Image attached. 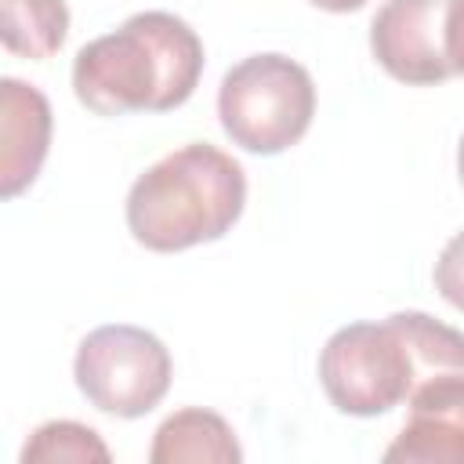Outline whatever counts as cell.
Returning <instances> with one entry per match:
<instances>
[{"instance_id": "cell-1", "label": "cell", "mask_w": 464, "mask_h": 464, "mask_svg": "<svg viewBox=\"0 0 464 464\" xmlns=\"http://www.w3.org/2000/svg\"><path fill=\"white\" fill-rule=\"evenodd\" d=\"M199 72L196 29L170 11H141L76 51L72 91L98 116L167 112L192 98Z\"/></svg>"}, {"instance_id": "cell-2", "label": "cell", "mask_w": 464, "mask_h": 464, "mask_svg": "<svg viewBox=\"0 0 464 464\" xmlns=\"http://www.w3.org/2000/svg\"><path fill=\"white\" fill-rule=\"evenodd\" d=\"M446 370H464V334L424 315L395 312L384 323H348L319 352L326 399L352 417L395 410L410 392Z\"/></svg>"}, {"instance_id": "cell-3", "label": "cell", "mask_w": 464, "mask_h": 464, "mask_svg": "<svg viewBox=\"0 0 464 464\" xmlns=\"http://www.w3.org/2000/svg\"><path fill=\"white\" fill-rule=\"evenodd\" d=\"M246 207V174L218 145L192 141L156 160L127 192V228L156 254L221 239Z\"/></svg>"}, {"instance_id": "cell-4", "label": "cell", "mask_w": 464, "mask_h": 464, "mask_svg": "<svg viewBox=\"0 0 464 464\" xmlns=\"http://www.w3.org/2000/svg\"><path fill=\"white\" fill-rule=\"evenodd\" d=\"M218 116L232 145L276 156L308 134L315 116V83L308 69L286 54H250L221 76Z\"/></svg>"}, {"instance_id": "cell-5", "label": "cell", "mask_w": 464, "mask_h": 464, "mask_svg": "<svg viewBox=\"0 0 464 464\" xmlns=\"http://www.w3.org/2000/svg\"><path fill=\"white\" fill-rule=\"evenodd\" d=\"M170 352L163 341L141 326L112 323L91 330L72 362L76 388L83 399L112 417H145L156 410L170 388Z\"/></svg>"}, {"instance_id": "cell-6", "label": "cell", "mask_w": 464, "mask_h": 464, "mask_svg": "<svg viewBox=\"0 0 464 464\" xmlns=\"http://www.w3.org/2000/svg\"><path fill=\"white\" fill-rule=\"evenodd\" d=\"M446 11L450 0H384L370 22V51L377 65L410 87L450 80Z\"/></svg>"}, {"instance_id": "cell-7", "label": "cell", "mask_w": 464, "mask_h": 464, "mask_svg": "<svg viewBox=\"0 0 464 464\" xmlns=\"http://www.w3.org/2000/svg\"><path fill=\"white\" fill-rule=\"evenodd\" d=\"M388 464H464V370L424 377L410 392V417L384 450Z\"/></svg>"}, {"instance_id": "cell-8", "label": "cell", "mask_w": 464, "mask_h": 464, "mask_svg": "<svg viewBox=\"0 0 464 464\" xmlns=\"http://www.w3.org/2000/svg\"><path fill=\"white\" fill-rule=\"evenodd\" d=\"M0 196L11 199L36 181L51 145L47 98L14 76L0 80Z\"/></svg>"}, {"instance_id": "cell-9", "label": "cell", "mask_w": 464, "mask_h": 464, "mask_svg": "<svg viewBox=\"0 0 464 464\" xmlns=\"http://www.w3.org/2000/svg\"><path fill=\"white\" fill-rule=\"evenodd\" d=\"M152 464H239L243 450L225 417L214 410H178L170 413L152 439L149 450Z\"/></svg>"}, {"instance_id": "cell-10", "label": "cell", "mask_w": 464, "mask_h": 464, "mask_svg": "<svg viewBox=\"0 0 464 464\" xmlns=\"http://www.w3.org/2000/svg\"><path fill=\"white\" fill-rule=\"evenodd\" d=\"M69 36L65 0H0V40L11 54L47 62Z\"/></svg>"}, {"instance_id": "cell-11", "label": "cell", "mask_w": 464, "mask_h": 464, "mask_svg": "<svg viewBox=\"0 0 464 464\" xmlns=\"http://www.w3.org/2000/svg\"><path fill=\"white\" fill-rule=\"evenodd\" d=\"M40 460L105 464L109 460V446L87 424H76V420H47L22 446V464H40Z\"/></svg>"}, {"instance_id": "cell-12", "label": "cell", "mask_w": 464, "mask_h": 464, "mask_svg": "<svg viewBox=\"0 0 464 464\" xmlns=\"http://www.w3.org/2000/svg\"><path fill=\"white\" fill-rule=\"evenodd\" d=\"M431 276H435V290H439L453 308L464 312V232H457V236L442 246V254H439Z\"/></svg>"}, {"instance_id": "cell-13", "label": "cell", "mask_w": 464, "mask_h": 464, "mask_svg": "<svg viewBox=\"0 0 464 464\" xmlns=\"http://www.w3.org/2000/svg\"><path fill=\"white\" fill-rule=\"evenodd\" d=\"M446 54L453 72L464 76V0H450L446 11Z\"/></svg>"}, {"instance_id": "cell-14", "label": "cell", "mask_w": 464, "mask_h": 464, "mask_svg": "<svg viewBox=\"0 0 464 464\" xmlns=\"http://www.w3.org/2000/svg\"><path fill=\"white\" fill-rule=\"evenodd\" d=\"M312 7H323V11H334V14H344V11H359L366 0H308Z\"/></svg>"}, {"instance_id": "cell-15", "label": "cell", "mask_w": 464, "mask_h": 464, "mask_svg": "<svg viewBox=\"0 0 464 464\" xmlns=\"http://www.w3.org/2000/svg\"><path fill=\"white\" fill-rule=\"evenodd\" d=\"M457 174H460V185H464V138L457 145Z\"/></svg>"}]
</instances>
